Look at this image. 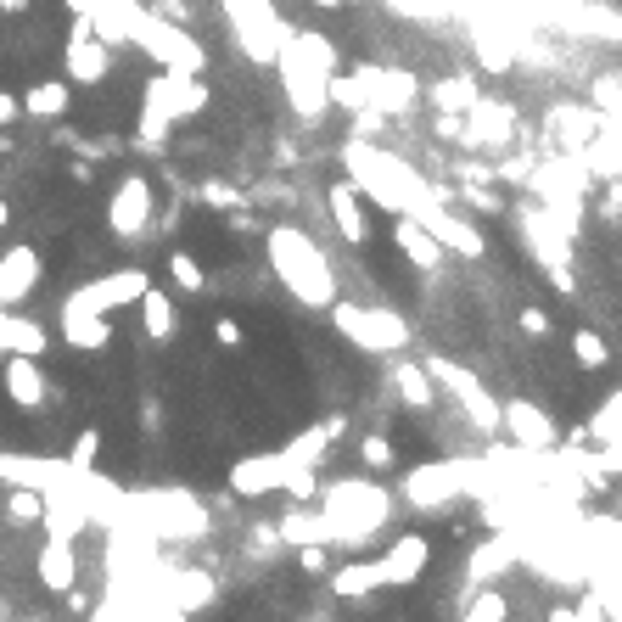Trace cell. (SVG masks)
<instances>
[{
	"label": "cell",
	"mask_w": 622,
	"mask_h": 622,
	"mask_svg": "<svg viewBox=\"0 0 622 622\" xmlns=\"http://www.w3.org/2000/svg\"><path fill=\"white\" fill-rule=\"evenodd\" d=\"M342 169H348V180L359 185V197L370 208H387V213H410L426 197V185H432L404 157L382 152L376 141H359V135H348V146H342Z\"/></svg>",
	"instance_id": "cell-1"
},
{
	"label": "cell",
	"mask_w": 622,
	"mask_h": 622,
	"mask_svg": "<svg viewBox=\"0 0 622 622\" xmlns=\"http://www.w3.org/2000/svg\"><path fill=\"white\" fill-rule=\"evenodd\" d=\"M264 247H269V264H275L281 286L297 297V303H309V309H331V303H337V269H331V258L320 253V241H314L309 230L269 225Z\"/></svg>",
	"instance_id": "cell-2"
},
{
	"label": "cell",
	"mask_w": 622,
	"mask_h": 622,
	"mask_svg": "<svg viewBox=\"0 0 622 622\" xmlns=\"http://www.w3.org/2000/svg\"><path fill=\"white\" fill-rule=\"evenodd\" d=\"M421 101V79L387 62H359L354 73H331V107L354 113V107H376L387 118H404Z\"/></svg>",
	"instance_id": "cell-3"
},
{
	"label": "cell",
	"mask_w": 622,
	"mask_h": 622,
	"mask_svg": "<svg viewBox=\"0 0 622 622\" xmlns=\"http://www.w3.org/2000/svg\"><path fill=\"white\" fill-rule=\"evenodd\" d=\"M326 488V522H331V544L365 550L370 533H382L393 516V494L382 482H320Z\"/></svg>",
	"instance_id": "cell-4"
},
{
	"label": "cell",
	"mask_w": 622,
	"mask_h": 622,
	"mask_svg": "<svg viewBox=\"0 0 622 622\" xmlns=\"http://www.w3.org/2000/svg\"><path fill=\"white\" fill-rule=\"evenodd\" d=\"M488 488V460H432V466H415L404 477V499L415 510H449L460 494H482Z\"/></svg>",
	"instance_id": "cell-5"
},
{
	"label": "cell",
	"mask_w": 622,
	"mask_h": 622,
	"mask_svg": "<svg viewBox=\"0 0 622 622\" xmlns=\"http://www.w3.org/2000/svg\"><path fill=\"white\" fill-rule=\"evenodd\" d=\"M331 326L342 331V337L354 342V348H365V354H404L415 342L410 320L393 309H365V303H331Z\"/></svg>",
	"instance_id": "cell-6"
},
{
	"label": "cell",
	"mask_w": 622,
	"mask_h": 622,
	"mask_svg": "<svg viewBox=\"0 0 622 622\" xmlns=\"http://www.w3.org/2000/svg\"><path fill=\"white\" fill-rule=\"evenodd\" d=\"M225 17H230V34H236V51L258 68H275V51L286 45L292 23L275 12V0H225Z\"/></svg>",
	"instance_id": "cell-7"
},
{
	"label": "cell",
	"mask_w": 622,
	"mask_h": 622,
	"mask_svg": "<svg viewBox=\"0 0 622 622\" xmlns=\"http://www.w3.org/2000/svg\"><path fill=\"white\" fill-rule=\"evenodd\" d=\"M516 225H522L527 253H533L538 264H544V275L555 281V292H561V297L578 292V275H572V236H561V230L544 219L538 202H522V208H516Z\"/></svg>",
	"instance_id": "cell-8"
},
{
	"label": "cell",
	"mask_w": 622,
	"mask_h": 622,
	"mask_svg": "<svg viewBox=\"0 0 622 622\" xmlns=\"http://www.w3.org/2000/svg\"><path fill=\"white\" fill-rule=\"evenodd\" d=\"M426 370H432V382H438L443 393L466 410V421L477 426V432H499V398L488 393V387H482L466 365H454V359L432 354V359H426Z\"/></svg>",
	"instance_id": "cell-9"
},
{
	"label": "cell",
	"mask_w": 622,
	"mask_h": 622,
	"mask_svg": "<svg viewBox=\"0 0 622 622\" xmlns=\"http://www.w3.org/2000/svg\"><path fill=\"white\" fill-rule=\"evenodd\" d=\"M516 129H522V118H516V107L510 101H494V96H477L460 113V146L466 152H505L510 141H516Z\"/></svg>",
	"instance_id": "cell-10"
},
{
	"label": "cell",
	"mask_w": 622,
	"mask_h": 622,
	"mask_svg": "<svg viewBox=\"0 0 622 622\" xmlns=\"http://www.w3.org/2000/svg\"><path fill=\"white\" fill-rule=\"evenodd\" d=\"M410 219H421V225L438 236L443 253H460V258H482V253H488V236H482V230L471 225L466 213L454 208V202H438L432 191H426V197L410 208Z\"/></svg>",
	"instance_id": "cell-11"
},
{
	"label": "cell",
	"mask_w": 622,
	"mask_h": 622,
	"mask_svg": "<svg viewBox=\"0 0 622 622\" xmlns=\"http://www.w3.org/2000/svg\"><path fill=\"white\" fill-rule=\"evenodd\" d=\"M499 432L527 454H550L561 443V426L550 421V410H538L533 398H505L499 404Z\"/></svg>",
	"instance_id": "cell-12"
},
{
	"label": "cell",
	"mask_w": 622,
	"mask_h": 622,
	"mask_svg": "<svg viewBox=\"0 0 622 622\" xmlns=\"http://www.w3.org/2000/svg\"><path fill=\"white\" fill-rule=\"evenodd\" d=\"M152 213H157V191L146 174H129V180H118L113 202H107V230L113 236H146L152 230Z\"/></svg>",
	"instance_id": "cell-13"
},
{
	"label": "cell",
	"mask_w": 622,
	"mask_h": 622,
	"mask_svg": "<svg viewBox=\"0 0 622 622\" xmlns=\"http://www.w3.org/2000/svg\"><path fill=\"white\" fill-rule=\"evenodd\" d=\"M281 68V90L292 101L297 118H326L331 113V73H314V68H292V62H275Z\"/></svg>",
	"instance_id": "cell-14"
},
{
	"label": "cell",
	"mask_w": 622,
	"mask_h": 622,
	"mask_svg": "<svg viewBox=\"0 0 622 622\" xmlns=\"http://www.w3.org/2000/svg\"><path fill=\"white\" fill-rule=\"evenodd\" d=\"M326 208H331V230H337L348 247H365L370 236V213H365V197H359L354 180H337L326 191Z\"/></svg>",
	"instance_id": "cell-15"
},
{
	"label": "cell",
	"mask_w": 622,
	"mask_h": 622,
	"mask_svg": "<svg viewBox=\"0 0 622 622\" xmlns=\"http://www.w3.org/2000/svg\"><path fill=\"white\" fill-rule=\"evenodd\" d=\"M426 561H432V544L421 533H404L387 555H376V572H382L387 589H404V583H415L426 572Z\"/></svg>",
	"instance_id": "cell-16"
},
{
	"label": "cell",
	"mask_w": 622,
	"mask_h": 622,
	"mask_svg": "<svg viewBox=\"0 0 622 622\" xmlns=\"http://www.w3.org/2000/svg\"><path fill=\"white\" fill-rule=\"evenodd\" d=\"M146 286H152V281H146V269H118V275H107V281L85 286V292H79V297H68V303L107 314V309H124V303H135V297H141Z\"/></svg>",
	"instance_id": "cell-17"
},
{
	"label": "cell",
	"mask_w": 622,
	"mask_h": 622,
	"mask_svg": "<svg viewBox=\"0 0 622 622\" xmlns=\"http://www.w3.org/2000/svg\"><path fill=\"white\" fill-rule=\"evenodd\" d=\"M544 129H550L555 152H578L594 129H600V113H594V107H578V101H555L550 118H544Z\"/></svg>",
	"instance_id": "cell-18"
},
{
	"label": "cell",
	"mask_w": 622,
	"mask_h": 622,
	"mask_svg": "<svg viewBox=\"0 0 622 622\" xmlns=\"http://www.w3.org/2000/svg\"><path fill=\"white\" fill-rule=\"evenodd\" d=\"M275 62H292V68H314V73H337L342 51L326 40L320 29H292L286 34V45L275 51Z\"/></svg>",
	"instance_id": "cell-19"
},
{
	"label": "cell",
	"mask_w": 622,
	"mask_h": 622,
	"mask_svg": "<svg viewBox=\"0 0 622 622\" xmlns=\"http://www.w3.org/2000/svg\"><path fill=\"white\" fill-rule=\"evenodd\" d=\"M281 488V449L275 454H247V460H236L230 466V494L241 499H264Z\"/></svg>",
	"instance_id": "cell-20"
},
{
	"label": "cell",
	"mask_w": 622,
	"mask_h": 622,
	"mask_svg": "<svg viewBox=\"0 0 622 622\" xmlns=\"http://www.w3.org/2000/svg\"><path fill=\"white\" fill-rule=\"evenodd\" d=\"M578 157H583V169H589L600 185H606V180H622V129L600 124L589 141L578 146Z\"/></svg>",
	"instance_id": "cell-21"
},
{
	"label": "cell",
	"mask_w": 622,
	"mask_h": 622,
	"mask_svg": "<svg viewBox=\"0 0 622 622\" xmlns=\"http://www.w3.org/2000/svg\"><path fill=\"white\" fill-rule=\"evenodd\" d=\"M40 286V253L34 247H12L0 258V303H23Z\"/></svg>",
	"instance_id": "cell-22"
},
{
	"label": "cell",
	"mask_w": 622,
	"mask_h": 622,
	"mask_svg": "<svg viewBox=\"0 0 622 622\" xmlns=\"http://www.w3.org/2000/svg\"><path fill=\"white\" fill-rule=\"evenodd\" d=\"M393 241H398V253L410 258L415 269H438V264H443V247H438V236H432V230H426L421 219H410V213H398Z\"/></svg>",
	"instance_id": "cell-23"
},
{
	"label": "cell",
	"mask_w": 622,
	"mask_h": 622,
	"mask_svg": "<svg viewBox=\"0 0 622 622\" xmlns=\"http://www.w3.org/2000/svg\"><path fill=\"white\" fill-rule=\"evenodd\" d=\"M393 393H398L404 410H432V404H438V382H432V370L415 365V359L393 365Z\"/></svg>",
	"instance_id": "cell-24"
},
{
	"label": "cell",
	"mask_w": 622,
	"mask_h": 622,
	"mask_svg": "<svg viewBox=\"0 0 622 622\" xmlns=\"http://www.w3.org/2000/svg\"><path fill=\"white\" fill-rule=\"evenodd\" d=\"M275 533H281V544H292V550H297V544H326V550H331L326 510H303V505H297V510H286L281 522H275Z\"/></svg>",
	"instance_id": "cell-25"
},
{
	"label": "cell",
	"mask_w": 622,
	"mask_h": 622,
	"mask_svg": "<svg viewBox=\"0 0 622 622\" xmlns=\"http://www.w3.org/2000/svg\"><path fill=\"white\" fill-rule=\"evenodd\" d=\"M6 393L23 404V410H40L45 398H51V387H45L40 365H34V354H17L12 365H6Z\"/></svg>",
	"instance_id": "cell-26"
},
{
	"label": "cell",
	"mask_w": 622,
	"mask_h": 622,
	"mask_svg": "<svg viewBox=\"0 0 622 622\" xmlns=\"http://www.w3.org/2000/svg\"><path fill=\"white\" fill-rule=\"evenodd\" d=\"M73 578H79V561H73V538H51V544L40 550V583H45V589H57V594H68Z\"/></svg>",
	"instance_id": "cell-27"
},
{
	"label": "cell",
	"mask_w": 622,
	"mask_h": 622,
	"mask_svg": "<svg viewBox=\"0 0 622 622\" xmlns=\"http://www.w3.org/2000/svg\"><path fill=\"white\" fill-rule=\"evenodd\" d=\"M454 208L482 213V219H505L510 202L499 197V185H488V180H454Z\"/></svg>",
	"instance_id": "cell-28"
},
{
	"label": "cell",
	"mask_w": 622,
	"mask_h": 622,
	"mask_svg": "<svg viewBox=\"0 0 622 622\" xmlns=\"http://www.w3.org/2000/svg\"><path fill=\"white\" fill-rule=\"evenodd\" d=\"M421 96L432 101L438 113H466L482 90H477V79H471V73H449V79H438V85H426Z\"/></svg>",
	"instance_id": "cell-29"
},
{
	"label": "cell",
	"mask_w": 622,
	"mask_h": 622,
	"mask_svg": "<svg viewBox=\"0 0 622 622\" xmlns=\"http://www.w3.org/2000/svg\"><path fill=\"white\" fill-rule=\"evenodd\" d=\"M382 589V572H376V561H348L331 572V594L337 600H365V594Z\"/></svg>",
	"instance_id": "cell-30"
},
{
	"label": "cell",
	"mask_w": 622,
	"mask_h": 622,
	"mask_svg": "<svg viewBox=\"0 0 622 622\" xmlns=\"http://www.w3.org/2000/svg\"><path fill=\"white\" fill-rule=\"evenodd\" d=\"M510 561H516V544H510L505 533L499 538H488V544H477V550H471V583H494L499 572H510Z\"/></svg>",
	"instance_id": "cell-31"
},
{
	"label": "cell",
	"mask_w": 622,
	"mask_h": 622,
	"mask_svg": "<svg viewBox=\"0 0 622 622\" xmlns=\"http://www.w3.org/2000/svg\"><path fill=\"white\" fill-rule=\"evenodd\" d=\"M135 309H141L146 337H152V342H169L174 337V303H169V292H163V286H146V292L135 297Z\"/></svg>",
	"instance_id": "cell-32"
},
{
	"label": "cell",
	"mask_w": 622,
	"mask_h": 622,
	"mask_svg": "<svg viewBox=\"0 0 622 622\" xmlns=\"http://www.w3.org/2000/svg\"><path fill=\"white\" fill-rule=\"evenodd\" d=\"M169 583H174V611H202L213 594H219L208 572H174Z\"/></svg>",
	"instance_id": "cell-33"
},
{
	"label": "cell",
	"mask_w": 622,
	"mask_h": 622,
	"mask_svg": "<svg viewBox=\"0 0 622 622\" xmlns=\"http://www.w3.org/2000/svg\"><path fill=\"white\" fill-rule=\"evenodd\" d=\"M572 359H578L583 370H606L611 365V342L600 337V331H572Z\"/></svg>",
	"instance_id": "cell-34"
},
{
	"label": "cell",
	"mask_w": 622,
	"mask_h": 622,
	"mask_svg": "<svg viewBox=\"0 0 622 622\" xmlns=\"http://www.w3.org/2000/svg\"><path fill=\"white\" fill-rule=\"evenodd\" d=\"M23 113H34V118H62V113H68V85H34L29 96H23Z\"/></svg>",
	"instance_id": "cell-35"
},
{
	"label": "cell",
	"mask_w": 622,
	"mask_h": 622,
	"mask_svg": "<svg viewBox=\"0 0 622 622\" xmlns=\"http://www.w3.org/2000/svg\"><path fill=\"white\" fill-rule=\"evenodd\" d=\"M583 17H589V23H583L589 34H600V40H622V12L611 6V0H589Z\"/></svg>",
	"instance_id": "cell-36"
},
{
	"label": "cell",
	"mask_w": 622,
	"mask_h": 622,
	"mask_svg": "<svg viewBox=\"0 0 622 622\" xmlns=\"http://www.w3.org/2000/svg\"><path fill=\"white\" fill-rule=\"evenodd\" d=\"M169 275H174L180 292H208V269H202L191 253H169Z\"/></svg>",
	"instance_id": "cell-37"
},
{
	"label": "cell",
	"mask_w": 622,
	"mask_h": 622,
	"mask_svg": "<svg viewBox=\"0 0 622 622\" xmlns=\"http://www.w3.org/2000/svg\"><path fill=\"white\" fill-rule=\"evenodd\" d=\"M359 460H365L370 471H393L398 449H393V438H382V432H365V438H359Z\"/></svg>",
	"instance_id": "cell-38"
},
{
	"label": "cell",
	"mask_w": 622,
	"mask_h": 622,
	"mask_svg": "<svg viewBox=\"0 0 622 622\" xmlns=\"http://www.w3.org/2000/svg\"><path fill=\"white\" fill-rule=\"evenodd\" d=\"M594 113H600V124L622 129V79H600L594 85Z\"/></svg>",
	"instance_id": "cell-39"
},
{
	"label": "cell",
	"mask_w": 622,
	"mask_h": 622,
	"mask_svg": "<svg viewBox=\"0 0 622 622\" xmlns=\"http://www.w3.org/2000/svg\"><path fill=\"white\" fill-rule=\"evenodd\" d=\"M247 202H253V208H297V191L286 180H258L253 191H247Z\"/></svg>",
	"instance_id": "cell-40"
},
{
	"label": "cell",
	"mask_w": 622,
	"mask_h": 622,
	"mask_svg": "<svg viewBox=\"0 0 622 622\" xmlns=\"http://www.w3.org/2000/svg\"><path fill=\"white\" fill-rule=\"evenodd\" d=\"M6 516H12L17 527L40 522V516H45V494H40V488H17V494H12V505H6Z\"/></svg>",
	"instance_id": "cell-41"
},
{
	"label": "cell",
	"mask_w": 622,
	"mask_h": 622,
	"mask_svg": "<svg viewBox=\"0 0 622 622\" xmlns=\"http://www.w3.org/2000/svg\"><path fill=\"white\" fill-rule=\"evenodd\" d=\"M197 202H208V208L230 213L236 202H247V191H241V185H230V180H208V185L197 191Z\"/></svg>",
	"instance_id": "cell-42"
},
{
	"label": "cell",
	"mask_w": 622,
	"mask_h": 622,
	"mask_svg": "<svg viewBox=\"0 0 622 622\" xmlns=\"http://www.w3.org/2000/svg\"><path fill=\"white\" fill-rule=\"evenodd\" d=\"M466 617H471V622H505L510 606H505V594H499V589H482L477 600L466 606Z\"/></svg>",
	"instance_id": "cell-43"
},
{
	"label": "cell",
	"mask_w": 622,
	"mask_h": 622,
	"mask_svg": "<svg viewBox=\"0 0 622 622\" xmlns=\"http://www.w3.org/2000/svg\"><path fill=\"white\" fill-rule=\"evenodd\" d=\"M387 129V113H376V107H354L348 113V135H359V141H376Z\"/></svg>",
	"instance_id": "cell-44"
},
{
	"label": "cell",
	"mask_w": 622,
	"mask_h": 622,
	"mask_svg": "<svg viewBox=\"0 0 622 622\" xmlns=\"http://www.w3.org/2000/svg\"><path fill=\"white\" fill-rule=\"evenodd\" d=\"M454 180H488V185H499L494 180V163H482V157H454Z\"/></svg>",
	"instance_id": "cell-45"
},
{
	"label": "cell",
	"mask_w": 622,
	"mask_h": 622,
	"mask_svg": "<svg viewBox=\"0 0 622 622\" xmlns=\"http://www.w3.org/2000/svg\"><path fill=\"white\" fill-rule=\"evenodd\" d=\"M152 12L163 17V23H174V29H191V6H185V0H152Z\"/></svg>",
	"instance_id": "cell-46"
},
{
	"label": "cell",
	"mask_w": 622,
	"mask_h": 622,
	"mask_svg": "<svg viewBox=\"0 0 622 622\" xmlns=\"http://www.w3.org/2000/svg\"><path fill=\"white\" fill-rule=\"evenodd\" d=\"M516 326H522V337H533V342H544V337H550V314H544V309H522V320H516Z\"/></svg>",
	"instance_id": "cell-47"
},
{
	"label": "cell",
	"mask_w": 622,
	"mask_h": 622,
	"mask_svg": "<svg viewBox=\"0 0 622 622\" xmlns=\"http://www.w3.org/2000/svg\"><path fill=\"white\" fill-rule=\"evenodd\" d=\"M96 449H101V432H79V443H73V471H90Z\"/></svg>",
	"instance_id": "cell-48"
},
{
	"label": "cell",
	"mask_w": 622,
	"mask_h": 622,
	"mask_svg": "<svg viewBox=\"0 0 622 622\" xmlns=\"http://www.w3.org/2000/svg\"><path fill=\"white\" fill-rule=\"evenodd\" d=\"M297 566L303 572H326V544H297Z\"/></svg>",
	"instance_id": "cell-49"
},
{
	"label": "cell",
	"mask_w": 622,
	"mask_h": 622,
	"mask_svg": "<svg viewBox=\"0 0 622 622\" xmlns=\"http://www.w3.org/2000/svg\"><path fill=\"white\" fill-rule=\"evenodd\" d=\"M213 337H219V348H241V337H247V331H241L236 320H230V314H225V320L213 326Z\"/></svg>",
	"instance_id": "cell-50"
},
{
	"label": "cell",
	"mask_w": 622,
	"mask_h": 622,
	"mask_svg": "<svg viewBox=\"0 0 622 622\" xmlns=\"http://www.w3.org/2000/svg\"><path fill=\"white\" fill-rule=\"evenodd\" d=\"M438 141H449V146H460V113H438Z\"/></svg>",
	"instance_id": "cell-51"
},
{
	"label": "cell",
	"mask_w": 622,
	"mask_h": 622,
	"mask_svg": "<svg viewBox=\"0 0 622 622\" xmlns=\"http://www.w3.org/2000/svg\"><path fill=\"white\" fill-rule=\"evenodd\" d=\"M253 550L269 561V550H281V533H275V527H253Z\"/></svg>",
	"instance_id": "cell-52"
},
{
	"label": "cell",
	"mask_w": 622,
	"mask_h": 622,
	"mask_svg": "<svg viewBox=\"0 0 622 622\" xmlns=\"http://www.w3.org/2000/svg\"><path fill=\"white\" fill-rule=\"evenodd\" d=\"M141 426H146V432H163V404H157V398H146V404H141Z\"/></svg>",
	"instance_id": "cell-53"
},
{
	"label": "cell",
	"mask_w": 622,
	"mask_h": 622,
	"mask_svg": "<svg viewBox=\"0 0 622 622\" xmlns=\"http://www.w3.org/2000/svg\"><path fill=\"white\" fill-rule=\"evenodd\" d=\"M297 157L303 152H297L292 141H275V169H297Z\"/></svg>",
	"instance_id": "cell-54"
},
{
	"label": "cell",
	"mask_w": 622,
	"mask_h": 622,
	"mask_svg": "<svg viewBox=\"0 0 622 622\" xmlns=\"http://www.w3.org/2000/svg\"><path fill=\"white\" fill-rule=\"evenodd\" d=\"M17 113H23V101H17V96H0V124H12Z\"/></svg>",
	"instance_id": "cell-55"
},
{
	"label": "cell",
	"mask_w": 622,
	"mask_h": 622,
	"mask_svg": "<svg viewBox=\"0 0 622 622\" xmlns=\"http://www.w3.org/2000/svg\"><path fill=\"white\" fill-rule=\"evenodd\" d=\"M320 426H326V438H331V443H337L342 432H348V421H342V415H326V421H320Z\"/></svg>",
	"instance_id": "cell-56"
},
{
	"label": "cell",
	"mask_w": 622,
	"mask_h": 622,
	"mask_svg": "<svg viewBox=\"0 0 622 622\" xmlns=\"http://www.w3.org/2000/svg\"><path fill=\"white\" fill-rule=\"evenodd\" d=\"M0 12H29V0H0Z\"/></svg>",
	"instance_id": "cell-57"
},
{
	"label": "cell",
	"mask_w": 622,
	"mask_h": 622,
	"mask_svg": "<svg viewBox=\"0 0 622 622\" xmlns=\"http://www.w3.org/2000/svg\"><path fill=\"white\" fill-rule=\"evenodd\" d=\"M309 6H320V12H337L342 0H309Z\"/></svg>",
	"instance_id": "cell-58"
},
{
	"label": "cell",
	"mask_w": 622,
	"mask_h": 622,
	"mask_svg": "<svg viewBox=\"0 0 622 622\" xmlns=\"http://www.w3.org/2000/svg\"><path fill=\"white\" fill-rule=\"evenodd\" d=\"M342 6H359V0H342Z\"/></svg>",
	"instance_id": "cell-59"
}]
</instances>
